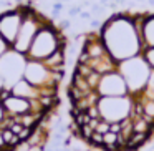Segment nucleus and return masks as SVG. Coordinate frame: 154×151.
I'll return each mask as SVG.
<instances>
[{
    "mask_svg": "<svg viewBox=\"0 0 154 151\" xmlns=\"http://www.w3.org/2000/svg\"><path fill=\"white\" fill-rule=\"evenodd\" d=\"M98 32H100V37L108 53L118 63L136 57V55H141L143 52L141 37L133 25L131 14L128 12L113 14L106 22H103Z\"/></svg>",
    "mask_w": 154,
    "mask_h": 151,
    "instance_id": "f257e3e1",
    "label": "nucleus"
},
{
    "mask_svg": "<svg viewBox=\"0 0 154 151\" xmlns=\"http://www.w3.org/2000/svg\"><path fill=\"white\" fill-rule=\"evenodd\" d=\"M18 7H20V10H22L23 20H22L17 38H15L14 45H12V50H15V52H18V53L27 57L28 50H30L32 43H33L35 37H37V33H38V30H40L45 24H48L50 20H48L45 15H42V14H38L37 10H33V7L28 5V4H20Z\"/></svg>",
    "mask_w": 154,
    "mask_h": 151,
    "instance_id": "f03ea898",
    "label": "nucleus"
},
{
    "mask_svg": "<svg viewBox=\"0 0 154 151\" xmlns=\"http://www.w3.org/2000/svg\"><path fill=\"white\" fill-rule=\"evenodd\" d=\"M118 70L126 81L131 96H141V93L144 91V88L147 85L151 71H152V68L144 58V55L141 53L133 58H128L124 61H119Z\"/></svg>",
    "mask_w": 154,
    "mask_h": 151,
    "instance_id": "7ed1b4c3",
    "label": "nucleus"
},
{
    "mask_svg": "<svg viewBox=\"0 0 154 151\" xmlns=\"http://www.w3.org/2000/svg\"><path fill=\"white\" fill-rule=\"evenodd\" d=\"M65 45H66V42H65L63 35L60 33V28L53 27V24L48 22L38 30L37 37L27 53V58L43 61L51 53H55L58 48H65Z\"/></svg>",
    "mask_w": 154,
    "mask_h": 151,
    "instance_id": "20e7f679",
    "label": "nucleus"
},
{
    "mask_svg": "<svg viewBox=\"0 0 154 151\" xmlns=\"http://www.w3.org/2000/svg\"><path fill=\"white\" fill-rule=\"evenodd\" d=\"M134 105V98L131 95L126 96H101L98 101V108L101 111V118L106 121H121L131 116V110Z\"/></svg>",
    "mask_w": 154,
    "mask_h": 151,
    "instance_id": "39448f33",
    "label": "nucleus"
},
{
    "mask_svg": "<svg viewBox=\"0 0 154 151\" xmlns=\"http://www.w3.org/2000/svg\"><path fill=\"white\" fill-rule=\"evenodd\" d=\"M25 65H27V57L12 48L0 57V77L4 80L5 87L12 88L18 80L23 78Z\"/></svg>",
    "mask_w": 154,
    "mask_h": 151,
    "instance_id": "423d86ee",
    "label": "nucleus"
},
{
    "mask_svg": "<svg viewBox=\"0 0 154 151\" xmlns=\"http://www.w3.org/2000/svg\"><path fill=\"white\" fill-rule=\"evenodd\" d=\"M22 20H23V15H22V10L18 5L0 14V37L10 45V48L18 35Z\"/></svg>",
    "mask_w": 154,
    "mask_h": 151,
    "instance_id": "0eeeda50",
    "label": "nucleus"
},
{
    "mask_svg": "<svg viewBox=\"0 0 154 151\" xmlns=\"http://www.w3.org/2000/svg\"><path fill=\"white\" fill-rule=\"evenodd\" d=\"M96 91L100 93V96H126V95H129L128 85L124 81L123 75L119 73V70L103 75Z\"/></svg>",
    "mask_w": 154,
    "mask_h": 151,
    "instance_id": "6e6552de",
    "label": "nucleus"
},
{
    "mask_svg": "<svg viewBox=\"0 0 154 151\" xmlns=\"http://www.w3.org/2000/svg\"><path fill=\"white\" fill-rule=\"evenodd\" d=\"M2 105H4L5 115H8V116H20V115L30 113L32 108H33L32 100H27V98L17 96V95H12V96H8L5 101H2Z\"/></svg>",
    "mask_w": 154,
    "mask_h": 151,
    "instance_id": "1a4fd4ad",
    "label": "nucleus"
},
{
    "mask_svg": "<svg viewBox=\"0 0 154 151\" xmlns=\"http://www.w3.org/2000/svg\"><path fill=\"white\" fill-rule=\"evenodd\" d=\"M12 93L17 95V96H22V98H27V100H37L40 96V88L33 87L32 83H28L25 78L18 80L17 83L12 87Z\"/></svg>",
    "mask_w": 154,
    "mask_h": 151,
    "instance_id": "9d476101",
    "label": "nucleus"
},
{
    "mask_svg": "<svg viewBox=\"0 0 154 151\" xmlns=\"http://www.w3.org/2000/svg\"><path fill=\"white\" fill-rule=\"evenodd\" d=\"M141 42H143V50L154 48V14H149V12L146 14V22H144Z\"/></svg>",
    "mask_w": 154,
    "mask_h": 151,
    "instance_id": "9b49d317",
    "label": "nucleus"
},
{
    "mask_svg": "<svg viewBox=\"0 0 154 151\" xmlns=\"http://www.w3.org/2000/svg\"><path fill=\"white\" fill-rule=\"evenodd\" d=\"M43 63L51 71H61L65 67V48H58L55 53H51L48 58H45Z\"/></svg>",
    "mask_w": 154,
    "mask_h": 151,
    "instance_id": "f8f14e48",
    "label": "nucleus"
},
{
    "mask_svg": "<svg viewBox=\"0 0 154 151\" xmlns=\"http://www.w3.org/2000/svg\"><path fill=\"white\" fill-rule=\"evenodd\" d=\"M109 121H106L104 118H101L100 120V123H98V126L94 128V131H98V133H101V134H104V133H108L109 131Z\"/></svg>",
    "mask_w": 154,
    "mask_h": 151,
    "instance_id": "ddd939ff",
    "label": "nucleus"
},
{
    "mask_svg": "<svg viewBox=\"0 0 154 151\" xmlns=\"http://www.w3.org/2000/svg\"><path fill=\"white\" fill-rule=\"evenodd\" d=\"M141 53L144 55V58L147 60V63H149L151 68L154 70V48H146V50H143Z\"/></svg>",
    "mask_w": 154,
    "mask_h": 151,
    "instance_id": "4468645a",
    "label": "nucleus"
},
{
    "mask_svg": "<svg viewBox=\"0 0 154 151\" xmlns=\"http://www.w3.org/2000/svg\"><path fill=\"white\" fill-rule=\"evenodd\" d=\"M81 5H75V7H70L68 8V17L70 18H75V17H80V14H81Z\"/></svg>",
    "mask_w": 154,
    "mask_h": 151,
    "instance_id": "2eb2a0df",
    "label": "nucleus"
},
{
    "mask_svg": "<svg viewBox=\"0 0 154 151\" xmlns=\"http://www.w3.org/2000/svg\"><path fill=\"white\" fill-rule=\"evenodd\" d=\"M8 50H10V45H8L7 42L4 40V38L0 37V57H2L4 53H7Z\"/></svg>",
    "mask_w": 154,
    "mask_h": 151,
    "instance_id": "dca6fc26",
    "label": "nucleus"
},
{
    "mask_svg": "<svg viewBox=\"0 0 154 151\" xmlns=\"http://www.w3.org/2000/svg\"><path fill=\"white\" fill-rule=\"evenodd\" d=\"M70 27H71L70 18H63V20H60V24H58V28H60V30H68Z\"/></svg>",
    "mask_w": 154,
    "mask_h": 151,
    "instance_id": "f3484780",
    "label": "nucleus"
},
{
    "mask_svg": "<svg viewBox=\"0 0 154 151\" xmlns=\"http://www.w3.org/2000/svg\"><path fill=\"white\" fill-rule=\"evenodd\" d=\"M109 131H113V133H121V123L119 121H113V123L109 124Z\"/></svg>",
    "mask_w": 154,
    "mask_h": 151,
    "instance_id": "a211bd4d",
    "label": "nucleus"
},
{
    "mask_svg": "<svg viewBox=\"0 0 154 151\" xmlns=\"http://www.w3.org/2000/svg\"><path fill=\"white\" fill-rule=\"evenodd\" d=\"M80 18L81 20H91V18H93V14H91V10H81Z\"/></svg>",
    "mask_w": 154,
    "mask_h": 151,
    "instance_id": "6ab92c4d",
    "label": "nucleus"
},
{
    "mask_svg": "<svg viewBox=\"0 0 154 151\" xmlns=\"http://www.w3.org/2000/svg\"><path fill=\"white\" fill-rule=\"evenodd\" d=\"M63 8H65V4H63V2H55V4H53V8H51V12H57V14H60Z\"/></svg>",
    "mask_w": 154,
    "mask_h": 151,
    "instance_id": "aec40b11",
    "label": "nucleus"
},
{
    "mask_svg": "<svg viewBox=\"0 0 154 151\" xmlns=\"http://www.w3.org/2000/svg\"><path fill=\"white\" fill-rule=\"evenodd\" d=\"M90 25H91L93 28H101V25H103V24H101V20H91Z\"/></svg>",
    "mask_w": 154,
    "mask_h": 151,
    "instance_id": "412c9836",
    "label": "nucleus"
},
{
    "mask_svg": "<svg viewBox=\"0 0 154 151\" xmlns=\"http://www.w3.org/2000/svg\"><path fill=\"white\" fill-rule=\"evenodd\" d=\"M5 118V110H4V105H2V101H0V121Z\"/></svg>",
    "mask_w": 154,
    "mask_h": 151,
    "instance_id": "4be33fe9",
    "label": "nucleus"
},
{
    "mask_svg": "<svg viewBox=\"0 0 154 151\" xmlns=\"http://www.w3.org/2000/svg\"><path fill=\"white\" fill-rule=\"evenodd\" d=\"M28 151H43V148H40V146H32Z\"/></svg>",
    "mask_w": 154,
    "mask_h": 151,
    "instance_id": "5701e85b",
    "label": "nucleus"
},
{
    "mask_svg": "<svg viewBox=\"0 0 154 151\" xmlns=\"http://www.w3.org/2000/svg\"><path fill=\"white\" fill-rule=\"evenodd\" d=\"M111 0H100V5H103V7H106L108 4H109Z\"/></svg>",
    "mask_w": 154,
    "mask_h": 151,
    "instance_id": "b1692460",
    "label": "nucleus"
},
{
    "mask_svg": "<svg viewBox=\"0 0 154 151\" xmlns=\"http://www.w3.org/2000/svg\"><path fill=\"white\" fill-rule=\"evenodd\" d=\"M5 88V83H4V80H2V77H0V91Z\"/></svg>",
    "mask_w": 154,
    "mask_h": 151,
    "instance_id": "393cba45",
    "label": "nucleus"
},
{
    "mask_svg": "<svg viewBox=\"0 0 154 151\" xmlns=\"http://www.w3.org/2000/svg\"><path fill=\"white\" fill-rule=\"evenodd\" d=\"M147 4H149V5H152V7H154V0H147Z\"/></svg>",
    "mask_w": 154,
    "mask_h": 151,
    "instance_id": "a878e982",
    "label": "nucleus"
},
{
    "mask_svg": "<svg viewBox=\"0 0 154 151\" xmlns=\"http://www.w3.org/2000/svg\"><path fill=\"white\" fill-rule=\"evenodd\" d=\"M17 4L20 5V4H23V0H17Z\"/></svg>",
    "mask_w": 154,
    "mask_h": 151,
    "instance_id": "bb28decb",
    "label": "nucleus"
},
{
    "mask_svg": "<svg viewBox=\"0 0 154 151\" xmlns=\"http://www.w3.org/2000/svg\"><path fill=\"white\" fill-rule=\"evenodd\" d=\"M57 2H63V4H65V2H70V0H57Z\"/></svg>",
    "mask_w": 154,
    "mask_h": 151,
    "instance_id": "cd10ccee",
    "label": "nucleus"
}]
</instances>
